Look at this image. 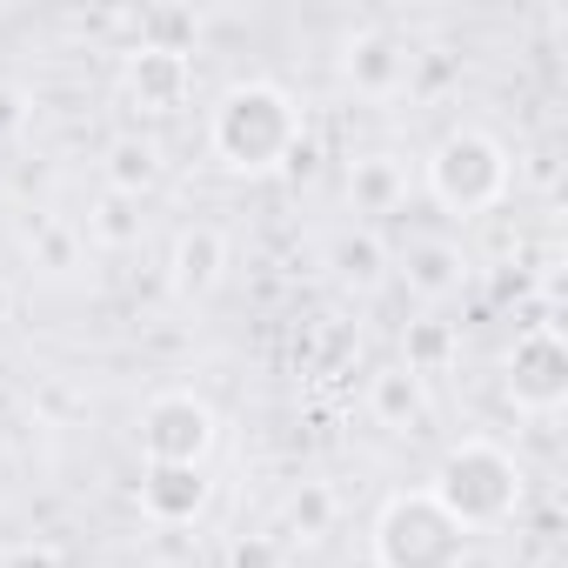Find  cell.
Masks as SVG:
<instances>
[{"instance_id": "22", "label": "cell", "mask_w": 568, "mask_h": 568, "mask_svg": "<svg viewBox=\"0 0 568 568\" xmlns=\"http://www.w3.org/2000/svg\"><path fill=\"white\" fill-rule=\"evenodd\" d=\"M0 568H61V555L48 541H14L8 555H0Z\"/></svg>"}, {"instance_id": "8", "label": "cell", "mask_w": 568, "mask_h": 568, "mask_svg": "<svg viewBox=\"0 0 568 568\" xmlns=\"http://www.w3.org/2000/svg\"><path fill=\"white\" fill-rule=\"evenodd\" d=\"M187 94H194V61H187V54L141 48V41L121 54V101H128L134 114L168 121V114H181V108H187Z\"/></svg>"}, {"instance_id": "19", "label": "cell", "mask_w": 568, "mask_h": 568, "mask_svg": "<svg viewBox=\"0 0 568 568\" xmlns=\"http://www.w3.org/2000/svg\"><path fill=\"white\" fill-rule=\"evenodd\" d=\"M28 254H34V267H48V274H74V261H81V234H74L68 221L41 214V221H28Z\"/></svg>"}, {"instance_id": "1", "label": "cell", "mask_w": 568, "mask_h": 568, "mask_svg": "<svg viewBox=\"0 0 568 568\" xmlns=\"http://www.w3.org/2000/svg\"><path fill=\"white\" fill-rule=\"evenodd\" d=\"M302 134H308L302 101L281 88V81H234L214 101V114H207V154L227 174H241V181L288 174Z\"/></svg>"}, {"instance_id": "20", "label": "cell", "mask_w": 568, "mask_h": 568, "mask_svg": "<svg viewBox=\"0 0 568 568\" xmlns=\"http://www.w3.org/2000/svg\"><path fill=\"white\" fill-rule=\"evenodd\" d=\"M335 488L328 481H302L295 495H288V535H302V541H322L328 528H335Z\"/></svg>"}, {"instance_id": "17", "label": "cell", "mask_w": 568, "mask_h": 568, "mask_svg": "<svg viewBox=\"0 0 568 568\" xmlns=\"http://www.w3.org/2000/svg\"><path fill=\"white\" fill-rule=\"evenodd\" d=\"M455 355H462V335H455V322H435V315H422V322H408L402 328V368L408 375H448L455 368Z\"/></svg>"}, {"instance_id": "11", "label": "cell", "mask_w": 568, "mask_h": 568, "mask_svg": "<svg viewBox=\"0 0 568 568\" xmlns=\"http://www.w3.org/2000/svg\"><path fill=\"white\" fill-rule=\"evenodd\" d=\"M342 194H348V207L368 214V221L402 214V207H408V161L388 154V148H368V154H355V161L342 168Z\"/></svg>"}, {"instance_id": "16", "label": "cell", "mask_w": 568, "mask_h": 568, "mask_svg": "<svg viewBox=\"0 0 568 568\" xmlns=\"http://www.w3.org/2000/svg\"><path fill=\"white\" fill-rule=\"evenodd\" d=\"M328 261H335V274H342V288H355V295H375L382 281H388V267H395L375 227H348Z\"/></svg>"}, {"instance_id": "6", "label": "cell", "mask_w": 568, "mask_h": 568, "mask_svg": "<svg viewBox=\"0 0 568 568\" xmlns=\"http://www.w3.org/2000/svg\"><path fill=\"white\" fill-rule=\"evenodd\" d=\"M501 395L521 415H555L568 402V342L555 322L515 335V348L501 355Z\"/></svg>"}, {"instance_id": "10", "label": "cell", "mask_w": 568, "mask_h": 568, "mask_svg": "<svg viewBox=\"0 0 568 568\" xmlns=\"http://www.w3.org/2000/svg\"><path fill=\"white\" fill-rule=\"evenodd\" d=\"M221 274H227V234H221L214 221L181 227L174 247H168V288H174L181 302H201V295L221 288Z\"/></svg>"}, {"instance_id": "5", "label": "cell", "mask_w": 568, "mask_h": 568, "mask_svg": "<svg viewBox=\"0 0 568 568\" xmlns=\"http://www.w3.org/2000/svg\"><path fill=\"white\" fill-rule=\"evenodd\" d=\"M134 442H141V462L207 468V455H214V442H221V422H214V408H207L194 388H168V395H154V402L141 408Z\"/></svg>"}, {"instance_id": "14", "label": "cell", "mask_w": 568, "mask_h": 568, "mask_svg": "<svg viewBox=\"0 0 568 568\" xmlns=\"http://www.w3.org/2000/svg\"><path fill=\"white\" fill-rule=\"evenodd\" d=\"M154 181H161V141H154V134H114L108 154H101V187L141 201Z\"/></svg>"}, {"instance_id": "21", "label": "cell", "mask_w": 568, "mask_h": 568, "mask_svg": "<svg viewBox=\"0 0 568 568\" xmlns=\"http://www.w3.org/2000/svg\"><path fill=\"white\" fill-rule=\"evenodd\" d=\"M227 568H288V548H281V535H234Z\"/></svg>"}, {"instance_id": "4", "label": "cell", "mask_w": 568, "mask_h": 568, "mask_svg": "<svg viewBox=\"0 0 568 568\" xmlns=\"http://www.w3.org/2000/svg\"><path fill=\"white\" fill-rule=\"evenodd\" d=\"M468 541L428 488H395L368 521V568H468Z\"/></svg>"}, {"instance_id": "23", "label": "cell", "mask_w": 568, "mask_h": 568, "mask_svg": "<svg viewBox=\"0 0 568 568\" xmlns=\"http://www.w3.org/2000/svg\"><path fill=\"white\" fill-rule=\"evenodd\" d=\"M28 128V94H14V88H0V141H14Z\"/></svg>"}, {"instance_id": "12", "label": "cell", "mask_w": 568, "mask_h": 568, "mask_svg": "<svg viewBox=\"0 0 568 568\" xmlns=\"http://www.w3.org/2000/svg\"><path fill=\"white\" fill-rule=\"evenodd\" d=\"M395 267H402V281H408L415 302H448L462 288V274H468V254L455 241H415Z\"/></svg>"}, {"instance_id": "7", "label": "cell", "mask_w": 568, "mask_h": 568, "mask_svg": "<svg viewBox=\"0 0 568 568\" xmlns=\"http://www.w3.org/2000/svg\"><path fill=\"white\" fill-rule=\"evenodd\" d=\"M415 41H402L395 28H355L335 54V74L348 94L362 101H395V94H415Z\"/></svg>"}, {"instance_id": "24", "label": "cell", "mask_w": 568, "mask_h": 568, "mask_svg": "<svg viewBox=\"0 0 568 568\" xmlns=\"http://www.w3.org/2000/svg\"><path fill=\"white\" fill-rule=\"evenodd\" d=\"M8 322H14V281L0 274V328H8Z\"/></svg>"}, {"instance_id": "13", "label": "cell", "mask_w": 568, "mask_h": 568, "mask_svg": "<svg viewBox=\"0 0 568 568\" xmlns=\"http://www.w3.org/2000/svg\"><path fill=\"white\" fill-rule=\"evenodd\" d=\"M368 415H375L382 428H422V422H428V382L408 375L402 362L375 368V375H368Z\"/></svg>"}, {"instance_id": "18", "label": "cell", "mask_w": 568, "mask_h": 568, "mask_svg": "<svg viewBox=\"0 0 568 568\" xmlns=\"http://www.w3.org/2000/svg\"><path fill=\"white\" fill-rule=\"evenodd\" d=\"M141 48H168V54H187L194 61V41H201V14L194 8H141V28H134Z\"/></svg>"}, {"instance_id": "15", "label": "cell", "mask_w": 568, "mask_h": 568, "mask_svg": "<svg viewBox=\"0 0 568 568\" xmlns=\"http://www.w3.org/2000/svg\"><path fill=\"white\" fill-rule=\"evenodd\" d=\"M141 234H148V207H141L134 194L101 187L94 207H88V241L108 247V254H128V247H141Z\"/></svg>"}, {"instance_id": "3", "label": "cell", "mask_w": 568, "mask_h": 568, "mask_svg": "<svg viewBox=\"0 0 568 568\" xmlns=\"http://www.w3.org/2000/svg\"><path fill=\"white\" fill-rule=\"evenodd\" d=\"M422 187H428L435 207H448V214H462V221L495 214V207L515 194V154H508V141L488 134V128H448V134L428 148V161H422Z\"/></svg>"}, {"instance_id": "2", "label": "cell", "mask_w": 568, "mask_h": 568, "mask_svg": "<svg viewBox=\"0 0 568 568\" xmlns=\"http://www.w3.org/2000/svg\"><path fill=\"white\" fill-rule=\"evenodd\" d=\"M428 495L468 528V535H488V528H508L528 501V468L488 442V435H462L455 448H442L435 475H428Z\"/></svg>"}, {"instance_id": "9", "label": "cell", "mask_w": 568, "mask_h": 568, "mask_svg": "<svg viewBox=\"0 0 568 568\" xmlns=\"http://www.w3.org/2000/svg\"><path fill=\"white\" fill-rule=\"evenodd\" d=\"M134 501L154 528H187L207 515L214 501V481L207 468H168V462H141V481H134Z\"/></svg>"}]
</instances>
